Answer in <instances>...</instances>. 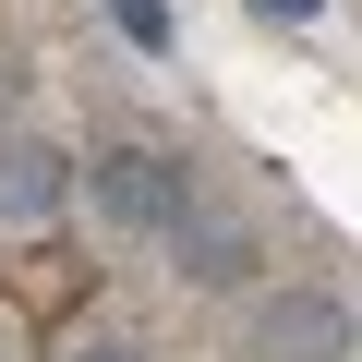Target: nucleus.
<instances>
[{"instance_id":"obj_7","label":"nucleus","mask_w":362,"mask_h":362,"mask_svg":"<svg viewBox=\"0 0 362 362\" xmlns=\"http://www.w3.org/2000/svg\"><path fill=\"white\" fill-rule=\"evenodd\" d=\"M73 362H145V350H121V338H85V350H73Z\"/></svg>"},{"instance_id":"obj_6","label":"nucleus","mask_w":362,"mask_h":362,"mask_svg":"<svg viewBox=\"0 0 362 362\" xmlns=\"http://www.w3.org/2000/svg\"><path fill=\"white\" fill-rule=\"evenodd\" d=\"M254 13H278V25H314V13H326V0H254Z\"/></svg>"},{"instance_id":"obj_4","label":"nucleus","mask_w":362,"mask_h":362,"mask_svg":"<svg viewBox=\"0 0 362 362\" xmlns=\"http://www.w3.org/2000/svg\"><path fill=\"white\" fill-rule=\"evenodd\" d=\"M61 206H73V157L37 145V133H13V145H0V230H37Z\"/></svg>"},{"instance_id":"obj_2","label":"nucleus","mask_w":362,"mask_h":362,"mask_svg":"<svg viewBox=\"0 0 362 362\" xmlns=\"http://www.w3.org/2000/svg\"><path fill=\"white\" fill-rule=\"evenodd\" d=\"M350 338H362V314L326 278H290L254 302V362H350Z\"/></svg>"},{"instance_id":"obj_1","label":"nucleus","mask_w":362,"mask_h":362,"mask_svg":"<svg viewBox=\"0 0 362 362\" xmlns=\"http://www.w3.org/2000/svg\"><path fill=\"white\" fill-rule=\"evenodd\" d=\"M73 181H85L97 230H121V242H169L181 218L206 206V181H194V157H181V145H97Z\"/></svg>"},{"instance_id":"obj_5","label":"nucleus","mask_w":362,"mask_h":362,"mask_svg":"<svg viewBox=\"0 0 362 362\" xmlns=\"http://www.w3.org/2000/svg\"><path fill=\"white\" fill-rule=\"evenodd\" d=\"M109 25H121L133 49H169V0H109Z\"/></svg>"},{"instance_id":"obj_3","label":"nucleus","mask_w":362,"mask_h":362,"mask_svg":"<svg viewBox=\"0 0 362 362\" xmlns=\"http://www.w3.org/2000/svg\"><path fill=\"white\" fill-rule=\"evenodd\" d=\"M169 266H181V290H254L266 278V230L230 218V206H194L169 230Z\"/></svg>"}]
</instances>
